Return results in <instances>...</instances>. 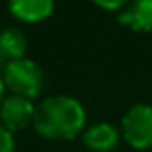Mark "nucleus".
Returning <instances> with one entry per match:
<instances>
[{
	"mask_svg": "<svg viewBox=\"0 0 152 152\" xmlns=\"http://www.w3.org/2000/svg\"><path fill=\"white\" fill-rule=\"evenodd\" d=\"M121 137L131 148L146 150L152 146V106L135 104L121 118Z\"/></svg>",
	"mask_w": 152,
	"mask_h": 152,
	"instance_id": "7ed1b4c3",
	"label": "nucleus"
},
{
	"mask_svg": "<svg viewBox=\"0 0 152 152\" xmlns=\"http://www.w3.org/2000/svg\"><path fill=\"white\" fill-rule=\"evenodd\" d=\"M121 141V131H118L112 123L98 121L89 125L83 131V145L93 152H110Z\"/></svg>",
	"mask_w": 152,
	"mask_h": 152,
	"instance_id": "39448f33",
	"label": "nucleus"
},
{
	"mask_svg": "<svg viewBox=\"0 0 152 152\" xmlns=\"http://www.w3.org/2000/svg\"><path fill=\"white\" fill-rule=\"evenodd\" d=\"M94 6L102 8V10H108V12H114V10H123L131 0H91Z\"/></svg>",
	"mask_w": 152,
	"mask_h": 152,
	"instance_id": "9d476101",
	"label": "nucleus"
},
{
	"mask_svg": "<svg viewBox=\"0 0 152 152\" xmlns=\"http://www.w3.org/2000/svg\"><path fill=\"white\" fill-rule=\"evenodd\" d=\"M4 98H6V85H4V79L0 75V104L4 102Z\"/></svg>",
	"mask_w": 152,
	"mask_h": 152,
	"instance_id": "9b49d317",
	"label": "nucleus"
},
{
	"mask_svg": "<svg viewBox=\"0 0 152 152\" xmlns=\"http://www.w3.org/2000/svg\"><path fill=\"white\" fill-rule=\"evenodd\" d=\"M87 125L83 104L69 94L46 96L35 108L33 127L46 141H71Z\"/></svg>",
	"mask_w": 152,
	"mask_h": 152,
	"instance_id": "f257e3e1",
	"label": "nucleus"
},
{
	"mask_svg": "<svg viewBox=\"0 0 152 152\" xmlns=\"http://www.w3.org/2000/svg\"><path fill=\"white\" fill-rule=\"evenodd\" d=\"M35 104L29 98L8 94L0 104V123L8 131H23L33 123L35 118Z\"/></svg>",
	"mask_w": 152,
	"mask_h": 152,
	"instance_id": "20e7f679",
	"label": "nucleus"
},
{
	"mask_svg": "<svg viewBox=\"0 0 152 152\" xmlns=\"http://www.w3.org/2000/svg\"><path fill=\"white\" fill-rule=\"evenodd\" d=\"M0 152H15L14 133L8 131L2 123H0Z\"/></svg>",
	"mask_w": 152,
	"mask_h": 152,
	"instance_id": "1a4fd4ad",
	"label": "nucleus"
},
{
	"mask_svg": "<svg viewBox=\"0 0 152 152\" xmlns=\"http://www.w3.org/2000/svg\"><path fill=\"white\" fill-rule=\"evenodd\" d=\"M54 0H8V10L18 21L41 23L54 12Z\"/></svg>",
	"mask_w": 152,
	"mask_h": 152,
	"instance_id": "423d86ee",
	"label": "nucleus"
},
{
	"mask_svg": "<svg viewBox=\"0 0 152 152\" xmlns=\"http://www.w3.org/2000/svg\"><path fill=\"white\" fill-rule=\"evenodd\" d=\"M118 21L133 31L152 33V0H131L118 14Z\"/></svg>",
	"mask_w": 152,
	"mask_h": 152,
	"instance_id": "0eeeda50",
	"label": "nucleus"
},
{
	"mask_svg": "<svg viewBox=\"0 0 152 152\" xmlns=\"http://www.w3.org/2000/svg\"><path fill=\"white\" fill-rule=\"evenodd\" d=\"M27 39L18 27H6L0 31V73L10 62L25 58Z\"/></svg>",
	"mask_w": 152,
	"mask_h": 152,
	"instance_id": "6e6552de",
	"label": "nucleus"
},
{
	"mask_svg": "<svg viewBox=\"0 0 152 152\" xmlns=\"http://www.w3.org/2000/svg\"><path fill=\"white\" fill-rule=\"evenodd\" d=\"M0 75H2L6 91H10V94L29 98V100L41 96L46 85L45 71L35 60L29 58H19L10 62Z\"/></svg>",
	"mask_w": 152,
	"mask_h": 152,
	"instance_id": "f03ea898",
	"label": "nucleus"
}]
</instances>
